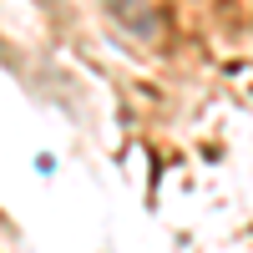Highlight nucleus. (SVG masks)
Segmentation results:
<instances>
[{
    "instance_id": "nucleus-1",
    "label": "nucleus",
    "mask_w": 253,
    "mask_h": 253,
    "mask_svg": "<svg viewBox=\"0 0 253 253\" xmlns=\"http://www.w3.org/2000/svg\"><path fill=\"white\" fill-rule=\"evenodd\" d=\"M107 10L122 20V26H132L137 36H157V10H152V0H107Z\"/></svg>"
}]
</instances>
